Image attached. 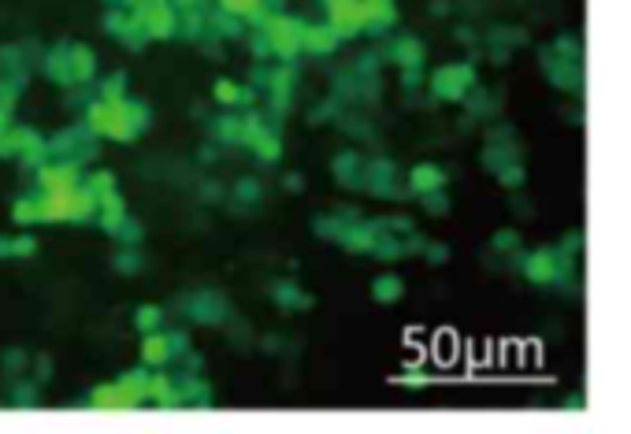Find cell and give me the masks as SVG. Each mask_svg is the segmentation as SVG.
Wrapping results in <instances>:
<instances>
[{"mask_svg":"<svg viewBox=\"0 0 631 434\" xmlns=\"http://www.w3.org/2000/svg\"><path fill=\"white\" fill-rule=\"evenodd\" d=\"M520 275L531 286H564L569 279V253L557 249H535V253L520 256Z\"/></svg>","mask_w":631,"mask_h":434,"instance_id":"obj_1","label":"cell"},{"mask_svg":"<svg viewBox=\"0 0 631 434\" xmlns=\"http://www.w3.org/2000/svg\"><path fill=\"white\" fill-rule=\"evenodd\" d=\"M305 26L308 23H301V19H294V15H279V12H271L268 15V23L260 26L264 34H268V45H271V56H279V60H297L301 52H305Z\"/></svg>","mask_w":631,"mask_h":434,"instance_id":"obj_2","label":"cell"},{"mask_svg":"<svg viewBox=\"0 0 631 434\" xmlns=\"http://www.w3.org/2000/svg\"><path fill=\"white\" fill-rule=\"evenodd\" d=\"M475 78H479V75H475L472 63H442V67L427 78V86H431L435 100L461 104V100H468V93L475 89Z\"/></svg>","mask_w":631,"mask_h":434,"instance_id":"obj_3","label":"cell"},{"mask_svg":"<svg viewBox=\"0 0 631 434\" xmlns=\"http://www.w3.org/2000/svg\"><path fill=\"white\" fill-rule=\"evenodd\" d=\"M538 56H542V75L550 78L557 89H564V93H580V89H583V63L580 60L557 56L550 45H546Z\"/></svg>","mask_w":631,"mask_h":434,"instance_id":"obj_4","label":"cell"},{"mask_svg":"<svg viewBox=\"0 0 631 434\" xmlns=\"http://www.w3.org/2000/svg\"><path fill=\"white\" fill-rule=\"evenodd\" d=\"M242 145H249V149L257 152L260 163H279V160H282V141H279V134H271L268 123H264L260 115H245V141H242Z\"/></svg>","mask_w":631,"mask_h":434,"instance_id":"obj_5","label":"cell"},{"mask_svg":"<svg viewBox=\"0 0 631 434\" xmlns=\"http://www.w3.org/2000/svg\"><path fill=\"white\" fill-rule=\"evenodd\" d=\"M446 182H450V174L438 168V163H416V168H409V174H405L409 197H427V193H438V190H446Z\"/></svg>","mask_w":631,"mask_h":434,"instance_id":"obj_6","label":"cell"},{"mask_svg":"<svg viewBox=\"0 0 631 434\" xmlns=\"http://www.w3.org/2000/svg\"><path fill=\"white\" fill-rule=\"evenodd\" d=\"M360 19L364 34H382L398 23V4L394 0H360Z\"/></svg>","mask_w":631,"mask_h":434,"instance_id":"obj_7","label":"cell"},{"mask_svg":"<svg viewBox=\"0 0 631 434\" xmlns=\"http://www.w3.org/2000/svg\"><path fill=\"white\" fill-rule=\"evenodd\" d=\"M387 56L394 60L401 71H405V67H424L427 49H424V41H420V38H413V34H398V38L390 41Z\"/></svg>","mask_w":631,"mask_h":434,"instance_id":"obj_8","label":"cell"},{"mask_svg":"<svg viewBox=\"0 0 631 434\" xmlns=\"http://www.w3.org/2000/svg\"><path fill=\"white\" fill-rule=\"evenodd\" d=\"M338 45H342V34L331 23H308L305 26V52L308 56H331Z\"/></svg>","mask_w":631,"mask_h":434,"instance_id":"obj_9","label":"cell"},{"mask_svg":"<svg viewBox=\"0 0 631 434\" xmlns=\"http://www.w3.org/2000/svg\"><path fill=\"white\" fill-rule=\"evenodd\" d=\"M216 4H219V12L234 15V19H242V23H253V26H264L268 15H271L268 0H216Z\"/></svg>","mask_w":631,"mask_h":434,"instance_id":"obj_10","label":"cell"},{"mask_svg":"<svg viewBox=\"0 0 631 434\" xmlns=\"http://www.w3.org/2000/svg\"><path fill=\"white\" fill-rule=\"evenodd\" d=\"M271 301H275L282 312H308L316 304L312 293L301 290V286H294V282H279L275 290H271Z\"/></svg>","mask_w":631,"mask_h":434,"instance_id":"obj_11","label":"cell"},{"mask_svg":"<svg viewBox=\"0 0 631 434\" xmlns=\"http://www.w3.org/2000/svg\"><path fill=\"white\" fill-rule=\"evenodd\" d=\"M405 297V279L398 271H382L371 279V301L375 304H398Z\"/></svg>","mask_w":631,"mask_h":434,"instance_id":"obj_12","label":"cell"},{"mask_svg":"<svg viewBox=\"0 0 631 434\" xmlns=\"http://www.w3.org/2000/svg\"><path fill=\"white\" fill-rule=\"evenodd\" d=\"M171 353H175V341H171V334H160V330H152V334H145L141 341V360L149 367H160L168 364Z\"/></svg>","mask_w":631,"mask_h":434,"instance_id":"obj_13","label":"cell"},{"mask_svg":"<svg viewBox=\"0 0 631 434\" xmlns=\"http://www.w3.org/2000/svg\"><path fill=\"white\" fill-rule=\"evenodd\" d=\"M331 171L342 179V186H360L364 190V160H360V152H338L331 160Z\"/></svg>","mask_w":631,"mask_h":434,"instance_id":"obj_14","label":"cell"},{"mask_svg":"<svg viewBox=\"0 0 631 434\" xmlns=\"http://www.w3.org/2000/svg\"><path fill=\"white\" fill-rule=\"evenodd\" d=\"M149 401L160 404V409H179V404H182V390L171 382L168 375H152L149 378Z\"/></svg>","mask_w":631,"mask_h":434,"instance_id":"obj_15","label":"cell"},{"mask_svg":"<svg viewBox=\"0 0 631 434\" xmlns=\"http://www.w3.org/2000/svg\"><path fill=\"white\" fill-rule=\"evenodd\" d=\"M212 97L219 104H253V89L249 86H238L231 78H219L212 86Z\"/></svg>","mask_w":631,"mask_h":434,"instance_id":"obj_16","label":"cell"},{"mask_svg":"<svg viewBox=\"0 0 631 434\" xmlns=\"http://www.w3.org/2000/svg\"><path fill=\"white\" fill-rule=\"evenodd\" d=\"M190 316L200 319V323H219L227 316V304H223V297H216V293H205V297H197V304H190Z\"/></svg>","mask_w":631,"mask_h":434,"instance_id":"obj_17","label":"cell"},{"mask_svg":"<svg viewBox=\"0 0 631 434\" xmlns=\"http://www.w3.org/2000/svg\"><path fill=\"white\" fill-rule=\"evenodd\" d=\"M41 186L45 190H75L78 186V171L75 168H41Z\"/></svg>","mask_w":631,"mask_h":434,"instance_id":"obj_18","label":"cell"},{"mask_svg":"<svg viewBox=\"0 0 631 434\" xmlns=\"http://www.w3.org/2000/svg\"><path fill=\"white\" fill-rule=\"evenodd\" d=\"M179 390H182V404H212V386H208V382L182 378Z\"/></svg>","mask_w":631,"mask_h":434,"instance_id":"obj_19","label":"cell"},{"mask_svg":"<svg viewBox=\"0 0 631 434\" xmlns=\"http://www.w3.org/2000/svg\"><path fill=\"white\" fill-rule=\"evenodd\" d=\"M371 256H375V260H401V256H409V249H405V242H401V238H394V234H379V242H375Z\"/></svg>","mask_w":631,"mask_h":434,"instance_id":"obj_20","label":"cell"},{"mask_svg":"<svg viewBox=\"0 0 631 434\" xmlns=\"http://www.w3.org/2000/svg\"><path fill=\"white\" fill-rule=\"evenodd\" d=\"M524 179H527V171H524V160H516V163H505V168L498 171V186H501V190H524Z\"/></svg>","mask_w":631,"mask_h":434,"instance_id":"obj_21","label":"cell"},{"mask_svg":"<svg viewBox=\"0 0 631 434\" xmlns=\"http://www.w3.org/2000/svg\"><path fill=\"white\" fill-rule=\"evenodd\" d=\"M420 205L427 208V216H450L453 212V197L446 190H438V193H427V197H420Z\"/></svg>","mask_w":631,"mask_h":434,"instance_id":"obj_22","label":"cell"},{"mask_svg":"<svg viewBox=\"0 0 631 434\" xmlns=\"http://www.w3.org/2000/svg\"><path fill=\"white\" fill-rule=\"evenodd\" d=\"M550 49L557 52V56H564V60H580V63H583V41H580V38H569V34H561V38L550 41Z\"/></svg>","mask_w":631,"mask_h":434,"instance_id":"obj_23","label":"cell"},{"mask_svg":"<svg viewBox=\"0 0 631 434\" xmlns=\"http://www.w3.org/2000/svg\"><path fill=\"white\" fill-rule=\"evenodd\" d=\"M490 249H494V253H516V249H520V230H509V227L494 230Z\"/></svg>","mask_w":631,"mask_h":434,"instance_id":"obj_24","label":"cell"},{"mask_svg":"<svg viewBox=\"0 0 631 434\" xmlns=\"http://www.w3.org/2000/svg\"><path fill=\"white\" fill-rule=\"evenodd\" d=\"M394 382H398V386H413V390H424V386L435 382V375H427L424 367H409V372H401Z\"/></svg>","mask_w":631,"mask_h":434,"instance_id":"obj_25","label":"cell"},{"mask_svg":"<svg viewBox=\"0 0 631 434\" xmlns=\"http://www.w3.org/2000/svg\"><path fill=\"white\" fill-rule=\"evenodd\" d=\"M134 323H138V330H145V334H152V330H160V308H152V304H145V308H138V316H134Z\"/></svg>","mask_w":631,"mask_h":434,"instance_id":"obj_26","label":"cell"},{"mask_svg":"<svg viewBox=\"0 0 631 434\" xmlns=\"http://www.w3.org/2000/svg\"><path fill=\"white\" fill-rule=\"evenodd\" d=\"M234 197H238V201H245V205L260 201V182H257V179H242V182L234 186Z\"/></svg>","mask_w":631,"mask_h":434,"instance_id":"obj_27","label":"cell"},{"mask_svg":"<svg viewBox=\"0 0 631 434\" xmlns=\"http://www.w3.org/2000/svg\"><path fill=\"white\" fill-rule=\"evenodd\" d=\"M89 190H93L97 197H104V193H115V174H112V171H97L93 179H89Z\"/></svg>","mask_w":631,"mask_h":434,"instance_id":"obj_28","label":"cell"},{"mask_svg":"<svg viewBox=\"0 0 631 434\" xmlns=\"http://www.w3.org/2000/svg\"><path fill=\"white\" fill-rule=\"evenodd\" d=\"M424 256H427V264H446V260H450V245H446V242H427Z\"/></svg>","mask_w":631,"mask_h":434,"instance_id":"obj_29","label":"cell"},{"mask_svg":"<svg viewBox=\"0 0 631 434\" xmlns=\"http://www.w3.org/2000/svg\"><path fill=\"white\" fill-rule=\"evenodd\" d=\"M420 82H424V67H405V71H401V86L413 89V86H420Z\"/></svg>","mask_w":631,"mask_h":434,"instance_id":"obj_30","label":"cell"},{"mask_svg":"<svg viewBox=\"0 0 631 434\" xmlns=\"http://www.w3.org/2000/svg\"><path fill=\"white\" fill-rule=\"evenodd\" d=\"M286 190L290 193H301V190H305V179H301V174H286Z\"/></svg>","mask_w":631,"mask_h":434,"instance_id":"obj_31","label":"cell"},{"mask_svg":"<svg viewBox=\"0 0 631 434\" xmlns=\"http://www.w3.org/2000/svg\"><path fill=\"white\" fill-rule=\"evenodd\" d=\"M200 4H205V0H175V8H179V12H197Z\"/></svg>","mask_w":631,"mask_h":434,"instance_id":"obj_32","label":"cell"},{"mask_svg":"<svg viewBox=\"0 0 631 434\" xmlns=\"http://www.w3.org/2000/svg\"><path fill=\"white\" fill-rule=\"evenodd\" d=\"M564 409H575V412H580V409H583V397H580V393L564 397Z\"/></svg>","mask_w":631,"mask_h":434,"instance_id":"obj_33","label":"cell"},{"mask_svg":"<svg viewBox=\"0 0 631 434\" xmlns=\"http://www.w3.org/2000/svg\"><path fill=\"white\" fill-rule=\"evenodd\" d=\"M271 4H282V0H271Z\"/></svg>","mask_w":631,"mask_h":434,"instance_id":"obj_34","label":"cell"}]
</instances>
